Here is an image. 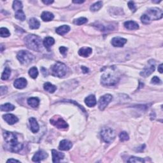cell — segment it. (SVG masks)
<instances>
[{
  "mask_svg": "<svg viewBox=\"0 0 163 163\" xmlns=\"http://www.w3.org/2000/svg\"><path fill=\"white\" fill-rule=\"evenodd\" d=\"M15 17H16L17 19H19L21 21H24L26 19V15H25L24 12H23V10H18V11H17V12H16Z\"/></svg>",
  "mask_w": 163,
  "mask_h": 163,
  "instance_id": "83f0119b",
  "label": "cell"
},
{
  "mask_svg": "<svg viewBox=\"0 0 163 163\" xmlns=\"http://www.w3.org/2000/svg\"><path fill=\"white\" fill-rule=\"evenodd\" d=\"M7 92V88L6 86H1L0 88V94L1 96H3V94H5Z\"/></svg>",
  "mask_w": 163,
  "mask_h": 163,
  "instance_id": "60d3db41",
  "label": "cell"
},
{
  "mask_svg": "<svg viewBox=\"0 0 163 163\" xmlns=\"http://www.w3.org/2000/svg\"><path fill=\"white\" fill-rule=\"evenodd\" d=\"M29 75L32 78L35 79L38 75V71L36 67H33L29 70Z\"/></svg>",
  "mask_w": 163,
  "mask_h": 163,
  "instance_id": "4dcf8cb0",
  "label": "cell"
},
{
  "mask_svg": "<svg viewBox=\"0 0 163 163\" xmlns=\"http://www.w3.org/2000/svg\"><path fill=\"white\" fill-rule=\"evenodd\" d=\"M41 18L43 21L45 22H48L52 21L53 19L54 18V14L51 12H47V11H45L41 15Z\"/></svg>",
  "mask_w": 163,
  "mask_h": 163,
  "instance_id": "cb8c5ba5",
  "label": "cell"
},
{
  "mask_svg": "<svg viewBox=\"0 0 163 163\" xmlns=\"http://www.w3.org/2000/svg\"><path fill=\"white\" fill-rule=\"evenodd\" d=\"M29 124H30V128H31V131L33 133H36L39 131V125L38 123L37 122V120L34 117H31L29 119Z\"/></svg>",
  "mask_w": 163,
  "mask_h": 163,
  "instance_id": "9a60e30c",
  "label": "cell"
},
{
  "mask_svg": "<svg viewBox=\"0 0 163 163\" xmlns=\"http://www.w3.org/2000/svg\"><path fill=\"white\" fill-rule=\"evenodd\" d=\"M10 35L9 30L5 28H1L0 29V36L3 38L9 37Z\"/></svg>",
  "mask_w": 163,
  "mask_h": 163,
  "instance_id": "836d02e7",
  "label": "cell"
},
{
  "mask_svg": "<svg viewBox=\"0 0 163 163\" xmlns=\"http://www.w3.org/2000/svg\"><path fill=\"white\" fill-rule=\"evenodd\" d=\"M151 83L154 84H161V80L157 77V76H155V77H154L152 78Z\"/></svg>",
  "mask_w": 163,
  "mask_h": 163,
  "instance_id": "f35d334b",
  "label": "cell"
},
{
  "mask_svg": "<svg viewBox=\"0 0 163 163\" xmlns=\"http://www.w3.org/2000/svg\"><path fill=\"white\" fill-rule=\"evenodd\" d=\"M84 2H85V1H73V3H77V4H78V3H80V4H82V3H84Z\"/></svg>",
  "mask_w": 163,
  "mask_h": 163,
  "instance_id": "bcb514c9",
  "label": "cell"
},
{
  "mask_svg": "<svg viewBox=\"0 0 163 163\" xmlns=\"http://www.w3.org/2000/svg\"><path fill=\"white\" fill-rule=\"evenodd\" d=\"M102 139L106 143H112L115 138V132L110 127H104L101 131Z\"/></svg>",
  "mask_w": 163,
  "mask_h": 163,
  "instance_id": "8992f818",
  "label": "cell"
},
{
  "mask_svg": "<svg viewBox=\"0 0 163 163\" xmlns=\"http://www.w3.org/2000/svg\"><path fill=\"white\" fill-rule=\"evenodd\" d=\"M11 74V70L9 67H6L4 70V71L3 72V73L1 75V79L3 80H8L10 77Z\"/></svg>",
  "mask_w": 163,
  "mask_h": 163,
  "instance_id": "f546056e",
  "label": "cell"
},
{
  "mask_svg": "<svg viewBox=\"0 0 163 163\" xmlns=\"http://www.w3.org/2000/svg\"><path fill=\"white\" fill-rule=\"evenodd\" d=\"M112 100V96L109 94H105V95L101 97L99 101H98V107H99L100 110H104L105 108L110 103Z\"/></svg>",
  "mask_w": 163,
  "mask_h": 163,
  "instance_id": "30bf717a",
  "label": "cell"
},
{
  "mask_svg": "<svg viewBox=\"0 0 163 163\" xmlns=\"http://www.w3.org/2000/svg\"><path fill=\"white\" fill-rule=\"evenodd\" d=\"M22 7H23V5H22V3L21 1H17V0H16L14 1L13 3V9L14 10L17 12L18 10H22Z\"/></svg>",
  "mask_w": 163,
  "mask_h": 163,
  "instance_id": "1f68e13d",
  "label": "cell"
},
{
  "mask_svg": "<svg viewBox=\"0 0 163 163\" xmlns=\"http://www.w3.org/2000/svg\"><path fill=\"white\" fill-rule=\"evenodd\" d=\"M1 52H3V45L1 44Z\"/></svg>",
  "mask_w": 163,
  "mask_h": 163,
  "instance_id": "7dc6e473",
  "label": "cell"
},
{
  "mask_svg": "<svg viewBox=\"0 0 163 163\" xmlns=\"http://www.w3.org/2000/svg\"><path fill=\"white\" fill-rule=\"evenodd\" d=\"M158 71H159V73H162V64H161L160 65L158 66Z\"/></svg>",
  "mask_w": 163,
  "mask_h": 163,
  "instance_id": "f6af8a7d",
  "label": "cell"
},
{
  "mask_svg": "<svg viewBox=\"0 0 163 163\" xmlns=\"http://www.w3.org/2000/svg\"><path fill=\"white\" fill-rule=\"evenodd\" d=\"M51 124L57 128L65 130L68 127V124L63 118L60 117H54L50 120Z\"/></svg>",
  "mask_w": 163,
  "mask_h": 163,
  "instance_id": "ba28073f",
  "label": "cell"
},
{
  "mask_svg": "<svg viewBox=\"0 0 163 163\" xmlns=\"http://www.w3.org/2000/svg\"><path fill=\"white\" fill-rule=\"evenodd\" d=\"M119 138L121 142H125L127 141V140L130 139V137H129V135L126 131H123L121 132V133L120 134Z\"/></svg>",
  "mask_w": 163,
  "mask_h": 163,
  "instance_id": "e575fe53",
  "label": "cell"
},
{
  "mask_svg": "<svg viewBox=\"0 0 163 163\" xmlns=\"http://www.w3.org/2000/svg\"><path fill=\"white\" fill-rule=\"evenodd\" d=\"M43 88H44L45 90H46L47 92H48L49 93H54L57 89L56 87L53 84H52L50 82L45 83L43 85Z\"/></svg>",
  "mask_w": 163,
  "mask_h": 163,
  "instance_id": "484cf974",
  "label": "cell"
},
{
  "mask_svg": "<svg viewBox=\"0 0 163 163\" xmlns=\"http://www.w3.org/2000/svg\"><path fill=\"white\" fill-rule=\"evenodd\" d=\"M3 118L10 125H13L18 122V118L13 114H6L3 116Z\"/></svg>",
  "mask_w": 163,
  "mask_h": 163,
  "instance_id": "e0dca14e",
  "label": "cell"
},
{
  "mask_svg": "<svg viewBox=\"0 0 163 163\" xmlns=\"http://www.w3.org/2000/svg\"><path fill=\"white\" fill-rule=\"evenodd\" d=\"M14 85L18 89H22L27 85V80L24 78H19L16 79L14 83Z\"/></svg>",
  "mask_w": 163,
  "mask_h": 163,
  "instance_id": "5bb4252c",
  "label": "cell"
},
{
  "mask_svg": "<svg viewBox=\"0 0 163 163\" xmlns=\"http://www.w3.org/2000/svg\"><path fill=\"white\" fill-rule=\"evenodd\" d=\"M93 50L90 47H82L78 51V54L84 57V58H87L89 57L90 54H92Z\"/></svg>",
  "mask_w": 163,
  "mask_h": 163,
  "instance_id": "ffe728a7",
  "label": "cell"
},
{
  "mask_svg": "<svg viewBox=\"0 0 163 163\" xmlns=\"http://www.w3.org/2000/svg\"><path fill=\"white\" fill-rule=\"evenodd\" d=\"M42 2L45 5H50L52 4V3L54 2V1H48V0H46V1H42Z\"/></svg>",
  "mask_w": 163,
  "mask_h": 163,
  "instance_id": "ee69618b",
  "label": "cell"
},
{
  "mask_svg": "<svg viewBox=\"0 0 163 163\" xmlns=\"http://www.w3.org/2000/svg\"><path fill=\"white\" fill-rule=\"evenodd\" d=\"M26 46L31 50L40 52L43 48V42L41 38L35 35H29L24 38Z\"/></svg>",
  "mask_w": 163,
  "mask_h": 163,
  "instance_id": "7a4b0ae2",
  "label": "cell"
},
{
  "mask_svg": "<svg viewBox=\"0 0 163 163\" xmlns=\"http://www.w3.org/2000/svg\"><path fill=\"white\" fill-rule=\"evenodd\" d=\"M28 103L32 108H37L40 104V100L36 97L29 98L28 100Z\"/></svg>",
  "mask_w": 163,
  "mask_h": 163,
  "instance_id": "d4e9b609",
  "label": "cell"
},
{
  "mask_svg": "<svg viewBox=\"0 0 163 163\" xmlns=\"http://www.w3.org/2000/svg\"><path fill=\"white\" fill-rule=\"evenodd\" d=\"M55 43V40L52 37H46L43 41V46L46 48L48 51H50V48Z\"/></svg>",
  "mask_w": 163,
  "mask_h": 163,
  "instance_id": "44dd1931",
  "label": "cell"
},
{
  "mask_svg": "<svg viewBox=\"0 0 163 163\" xmlns=\"http://www.w3.org/2000/svg\"><path fill=\"white\" fill-rule=\"evenodd\" d=\"M102 6H103V3H102V1H100L94 3L93 5L90 6V9L92 12H96V11H98L100 9H101Z\"/></svg>",
  "mask_w": 163,
  "mask_h": 163,
  "instance_id": "f1b7e54d",
  "label": "cell"
},
{
  "mask_svg": "<svg viewBox=\"0 0 163 163\" xmlns=\"http://www.w3.org/2000/svg\"><path fill=\"white\" fill-rule=\"evenodd\" d=\"M29 28L31 29H37L40 28V22L35 18H31L29 20Z\"/></svg>",
  "mask_w": 163,
  "mask_h": 163,
  "instance_id": "603a6c76",
  "label": "cell"
},
{
  "mask_svg": "<svg viewBox=\"0 0 163 163\" xmlns=\"http://www.w3.org/2000/svg\"><path fill=\"white\" fill-rule=\"evenodd\" d=\"M126 42H127L126 39L123 38H121L119 36L113 38L111 41L113 46L115 47H122L126 43Z\"/></svg>",
  "mask_w": 163,
  "mask_h": 163,
  "instance_id": "7c38bea8",
  "label": "cell"
},
{
  "mask_svg": "<svg viewBox=\"0 0 163 163\" xmlns=\"http://www.w3.org/2000/svg\"><path fill=\"white\" fill-rule=\"evenodd\" d=\"M141 21L142 22V23L145 24H149L151 22V21L150 20L149 17H148L145 14H143V16L141 17Z\"/></svg>",
  "mask_w": 163,
  "mask_h": 163,
  "instance_id": "8d00e7d4",
  "label": "cell"
},
{
  "mask_svg": "<svg viewBox=\"0 0 163 163\" xmlns=\"http://www.w3.org/2000/svg\"><path fill=\"white\" fill-rule=\"evenodd\" d=\"M155 68V63L154 60H150L148 61L147 65L144 68L143 71L140 73V75L143 77H147L154 73Z\"/></svg>",
  "mask_w": 163,
  "mask_h": 163,
  "instance_id": "9c48e42d",
  "label": "cell"
},
{
  "mask_svg": "<svg viewBox=\"0 0 163 163\" xmlns=\"http://www.w3.org/2000/svg\"><path fill=\"white\" fill-rule=\"evenodd\" d=\"M124 26L125 28L129 30H136L139 28L138 24L133 21H129L125 22Z\"/></svg>",
  "mask_w": 163,
  "mask_h": 163,
  "instance_id": "ac0fdd59",
  "label": "cell"
},
{
  "mask_svg": "<svg viewBox=\"0 0 163 163\" xmlns=\"http://www.w3.org/2000/svg\"><path fill=\"white\" fill-rule=\"evenodd\" d=\"M145 14L149 17L151 21L161 19L163 16L162 11L158 8H151L147 11Z\"/></svg>",
  "mask_w": 163,
  "mask_h": 163,
  "instance_id": "52a82bcc",
  "label": "cell"
},
{
  "mask_svg": "<svg viewBox=\"0 0 163 163\" xmlns=\"http://www.w3.org/2000/svg\"><path fill=\"white\" fill-rule=\"evenodd\" d=\"M1 111H4V112H10V111H12L15 109V107L10 103H6L1 106Z\"/></svg>",
  "mask_w": 163,
  "mask_h": 163,
  "instance_id": "4316f807",
  "label": "cell"
},
{
  "mask_svg": "<svg viewBox=\"0 0 163 163\" xmlns=\"http://www.w3.org/2000/svg\"><path fill=\"white\" fill-rule=\"evenodd\" d=\"M128 7L130 9V10L132 11V12H136V7L135 5V3L132 1H129L128 2Z\"/></svg>",
  "mask_w": 163,
  "mask_h": 163,
  "instance_id": "74e56055",
  "label": "cell"
},
{
  "mask_svg": "<svg viewBox=\"0 0 163 163\" xmlns=\"http://www.w3.org/2000/svg\"><path fill=\"white\" fill-rule=\"evenodd\" d=\"M17 58L20 63L24 65H27L31 63L35 58L31 53L27 51H21L19 52Z\"/></svg>",
  "mask_w": 163,
  "mask_h": 163,
  "instance_id": "5b68a950",
  "label": "cell"
},
{
  "mask_svg": "<svg viewBox=\"0 0 163 163\" xmlns=\"http://www.w3.org/2000/svg\"><path fill=\"white\" fill-rule=\"evenodd\" d=\"M6 162H20L19 161L16 160V159H10Z\"/></svg>",
  "mask_w": 163,
  "mask_h": 163,
  "instance_id": "7bdbcfd3",
  "label": "cell"
},
{
  "mask_svg": "<svg viewBox=\"0 0 163 163\" xmlns=\"http://www.w3.org/2000/svg\"><path fill=\"white\" fill-rule=\"evenodd\" d=\"M81 69H82L83 73H88V72L89 71V70L88 69V68H87V67L84 66H82L81 67Z\"/></svg>",
  "mask_w": 163,
  "mask_h": 163,
  "instance_id": "b9f144b4",
  "label": "cell"
},
{
  "mask_svg": "<svg viewBox=\"0 0 163 163\" xmlns=\"http://www.w3.org/2000/svg\"><path fill=\"white\" fill-rule=\"evenodd\" d=\"M48 157V154L43 150H39L35 154L32 158L33 162H39Z\"/></svg>",
  "mask_w": 163,
  "mask_h": 163,
  "instance_id": "8fae6325",
  "label": "cell"
},
{
  "mask_svg": "<svg viewBox=\"0 0 163 163\" xmlns=\"http://www.w3.org/2000/svg\"><path fill=\"white\" fill-rule=\"evenodd\" d=\"M67 67L64 63L61 62H57L51 68V73L54 77H63L66 75L67 73Z\"/></svg>",
  "mask_w": 163,
  "mask_h": 163,
  "instance_id": "277c9868",
  "label": "cell"
},
{
  "mask_svg": "<svg viewBox=\"0 0 163 163\" xmlns=\"http://www.w3.org/2000/svg\"><path fill=\"white\" fill-rule=\"evenodd\" d=\"M119 77H117L113 70H108L102 75L101 83L104 85L112 86L118 83Z\"/></svg>",
  "mask_w": 163,
  "mask_h": 163,
  "instance_id": "3957f363",
  "label": "cell"
},
{
  "mask_svg": "<svg viewBox=\"0 0 163 163\" xmlns=\"http://www.w3.org/2000/svg\"><path fill=\"white\" fill-rule=\"evenodd\" d=\"M70 30V27L69 26L63 25L61 26H59V28H57L56 31L57 33L58 34V35L63 36V35H65V34H66L67 33L69 32Z\"/></svg>",
  "mask_w": 163,
  "mask_h": 163,
  "instance_id": "7402d4cb",
  "label": "cell"
},
{
  "mask_svg": "<svg viewBox=\"0 0 163 163\" xmlns=\"http://www.w3.org/2000/svg\"><path fill=\"white\" fill-rule=\"evenodd\" d=\"M67 51H68V48L65 47H59V51L61 52V54H62L64 56L66 55Z\"/></svg>",
  "mask_w": 163,
  "mask_h": 163,
  "instance_id": "ab89813d",
  "label": "cell"
},
{
  "mask_svg": "<svg viewBox=\"0 0 163 163\" xmlns=\"http://www.w3.org/2000/svg\"><path fill=\"white\" fill-rule=\"evenodd\" d=\"M85 103L89 107H94L97 103L96 97L94 95H89L85 99Z\"/></svg>",
  "mask_w": 163,
  "mask_h": 163,
  "instance_id": "d6986e66",
  "label": "cell"
},
{
  "mask_svg": "<svg viewBox=\"0 0 163 163\" xmlns=\"http://www.w3.org/2000/svg\"><path fill=\"white\" fill-rule=\"evenodd\" d=\"M88 19L85 18V17H80L78 19H75L73 21V23L75 25H77V26H80L82 24H85L87 22H88Z\"/></svg>",
  "mask_w": 163,
  "mask_h": 163,
  "instance_id": "d6a6232c",
  "label": "cell"
},
{
  "mask_svg": "<svg viewBox=\"0 0 163 163\" xmlns=\"http://www.w3.org/2000/svg\"><path fill=\"white\" fill-rule=\"evenodd\" d=\"M52 161L54 163L59 162L61 160L64 158V154L61 152H59L57 150L53 149L52 150Z\"/></svg>",
  "mask_w": 163,
  "mask_h": 163,
  "instance_id": "2e32d148",
  "label": "cell"
},
{
  "mask_svg": "<svg viewBox=\"0 0 163 163\" xmlns=\"http://www.w3.org/2000/svg\"><path fill=\"white\" fill-rule=\"evenodd\" d=\"M128 162H131V163H134V162H144L145 161L143 160V159L140 158V157H131L129 160L127 161Z\"/></svg>",
  "mask_w": 163,
  "mask_h": 163,
  "instance_id": "d590c367",
  "label": "cell"
},
{
  "mask_svg": "<svg viewBox=\"0 0 163 163\" xmlns=\"http://www.w3.org/2000/svg\"><path fill=\"white\" fill-rule=\"evenodd\" d=\"M3 136L5 141V147L12 152H19L23 148L22 143L19 142L17 135L10 131H5Z\"/></svg>",
  "mask_w": 163,
  "mask_h": 163,
  "instance_id": "6da1fadb",
  "label": "cell"
},
{
  "mask_svg": "<svg viewBox=\"0 0 163 163\" xmlns=\"http://www.w3.org/2000/svg\"><path fill=\"white\" fill-rule=\"evenodd\" d=\"M72 146H73V144H72V143L70 142L69 140H63L59 143V149L60 150L67 151L70 150L71 149Z\"/></svg>",
  "mask_w": 163,
  "mask_h": 163,
  "instance_id": "4fadbf2b",
  "label": "cell"
}]
</instances>
